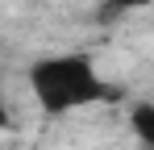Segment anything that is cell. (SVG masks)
I'll list each match as a JSON object with an SVG mask.
<instances>
[{
    "mask_svg": "<svg viewBox=\"0 0 154 150\" xmlns=\"http://www.w3.org/2000/svg\"><path fill=\"white\" fill-rule=\"evenodd\" d=\"M150 0H104V21H112V17H125V13H133V8H146Z\"/></svg>",
    "mask_w": 154,
    "mask_h": 150,
    "instance_id": "obj_3",
    "label": "cell"
},
{
    "mask_svg": "<svg viewBox=\"0 0 154 150\" xmlns=\"http://www.w3.org/2000/svg\"><path fill=\"white\" fill-rule=\"evenodd\" d=\"M29 92L42 104L46 117H63V113L83 108V104H104V100L121 96L112 83L100 79L96 63L88 54H50V58H38L29 67Z\"/></svg>",
    "mask_w": 154,
    "mask_h": 150,
    "instance_id": "obj_1",
    "label": "cell"
},
{
    "mask_svg": "<svg viewBox=\"0 0 154 150\" xmlns=\"http://www.w3.org/2000/svg\"><path fill=\"white\" fill-rule=\"evenodd\" d=\"M150 150H154V146H150Z\"/></svg>",
    "mask_w": 154,
    "mask_h": 150,
    "instance_id": "obj_4",
    "label": "cell"
},
{
    "mask_svg": "<svg viewBox=\"0 0 154 150\" xmlns=\"http://www.w3.org/2000/svg\"><path fill=\"white\" fill-rule=\"evenodd\" d=\"M129 125H133V133H137L146 146H154V104H133Z\"/></svg>",
    "mask_w": 154,
    "mask_h": 150,
    "instance_id": "obj_2",
    "label": "cell"
}]
</instances>
